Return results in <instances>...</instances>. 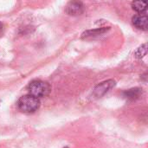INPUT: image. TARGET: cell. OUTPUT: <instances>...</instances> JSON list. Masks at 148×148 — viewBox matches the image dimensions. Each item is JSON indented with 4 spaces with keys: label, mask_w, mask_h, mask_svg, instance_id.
<instances>
[{
    "label": "cell",
    "mask_w": 148,
    "mask_h": 148,
    "mask_svg": "<svg viewBox=\"0 0 148 148\" xmlns=\"http://www.w3.org/2000/svg\"><path fill=\"white\" fill-rule=\"evenodd\" d=\"M19 109L26 114L35 113L40 108L41 102L40 100L33 95H26L22 96L17 102Z\"/></svg>",
    "instance_id": "1"
},
{
    "label": "cell",
    "mask_w": 148,
    "mask_h": 148,
    "mask_svg": "<svg viewBox=\"0 0 148 148\" xmlns=\"http://www.w3.org/2000/svg\"><path fill=\"white\" fill-rule=\"evenodd\" d=\"M28 89L30 95H33L39 99L49 95L51 91V87L46 82L36 80L29 83Z\"/></svg>",
    "instance_id": "2"
},
{
    "label": "cell",
    "mask_w": 148,
    "mask_h": 148,
    "mask_svg": "<svg viewBox=\"0 0 148 148\" xmlns=\"http://www.w3.org/2000/svg\"><path fill=\"white\" fill-rule=\"evenodd\" d=\"M115 85H116V82L114 80H108V81L102 82L94 88L93 96L95 98H101L105 94H107L110 89H112Z\"/></svg>",
    "instance_id": "3"
},
{
    "label": "cell",
    "mask_w": 148,
    "mask_h": 148,
    "mask_svg": "<svg viewBox=\"0 0 148 148\" xmlns=\"http://www.w3.org/2000/svg\"><path fill=\"white\" fill-rule=\"evenodd\" d=\"M84 11V5L79 1H71L65 7V12L69 16H79Z\"/></svg>",
    "instance_id": "4"
},
{
    "label": "cell",
    "mask_w": 148,
    "mask_h": 148,
    "mask_svg": "<svg viewBox=\"0 0 148 148\" xmlns=\"http://www.w3.org/2000/svg\"><path fill=\"white\" fill-rule=\"evenodd\" d=\"M132 22L134 25L142 30H147L148 27V17L146 14H138L133 16Z\"/></svg>",
    "instance_id": "5"
},
{
    "label": "cell",
    "mask_w": 148,
    "mask_h": 148,
    "mask_svg": "<svg viewBox=\"0 0 148 148\" xmlns=\"http://www.w3.org/2000/svg\"><path fill=\"white\" fill-rule=\"evenodd\" d=\"M142 95V89L140 88H134L128 90H126L123 93V96L128 101H136L140 99Z\"/></svg>",
    "instance_id": "6"
},
{
    "label": "cell",
    "mask_w": 148,
    "mask_h": 148,
    "mask_svg": "<svg viewBox=\"0 0 148 148\" xmlns=\"http://www.w3.org/2000/svg\"><path fill=\"white\" fill-rule=\"evenodd\" d=\"M110 29L109 27H101V28H97L94 29H89L82 33V38H87V37H92V36H101L106 32H108Z\"/></svg>",
    "instance_id": "7"
},
{
    "label": "cell",
    "mask_w": 148,
    "mask_h": 148,
    "mask_svg": "<svg viewBox=\"0 0 148 148\" xmlns=\"http://www.w3.org/2000/svg\"><path fill=\"white\" fill-rule=\"evenodd\" d=\"M132 8L137 12L143 13L147 10V3L146 1H134L132 3Z\"/></svg>",
    "instance_id": "8"
},
{
    "label": "cell",
    "mask_w": 148,
    "mask_h": 148,
    "mask_svg": "<svg viewBox=\"0 0 148 148\" xmlns=\"http://www.w3.org/2000/svg\"><path fill=\"white\" fill-rule=\"evenodd\" d=\"M147 43H144L143 45H141L140 48L137 49V50L135 51L134 55L137 58H142L147 55Z\"/></svg>",
    "instance_id": "9"
},
{
    "label": "cell",
    "mask_w": 148,
    "mask_h": 148,
    "mask_svg": "<svg viewBox=\"0 0 148 148\" xmlns=\"http://www.w3.org/2000/svg\"><path fill=\"white\" fill-rule=\"evenodd\" d=\"M3 32H4V24L2 22H0V36H3Z\"/></svg>",
    "instance_id": "10"
},
{
    "label": "cell",
    "mask_w": 148,
    "mask_h": 148,
    "mask_svg": "<svg viewBox=\"0 0 148 148\" xmlns=\"http://www.w3.org/2000/svg\"><path fill=\"white\" fill-rule=\"evenodd\" d=\"M63 148H69V147H63Z\"/></svg>",
    "instance_id": "11"
}]
</instances>
